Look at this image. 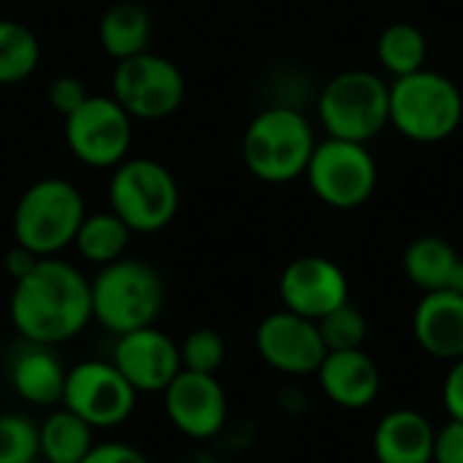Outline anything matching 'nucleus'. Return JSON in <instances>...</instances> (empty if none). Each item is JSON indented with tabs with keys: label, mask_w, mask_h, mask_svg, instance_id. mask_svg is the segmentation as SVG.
Instances as JSON below:
<instances>
[{
	"label": "nucleus",
	"mask_w": 463,
	"mask_h": 463,
	"mask_svg": "<svg viewBox=\"0 0 463 463\" xmlns=\"http://www.w3.org/2000/svg\"><path fill=\"white\" fill-rule=\"evenodd\" d=\"M8 315L24 342L57 347L92 320L90 282L73 263L41 258L27 277L14 282Z\"/></svg>",
	"instance_id": "f257e3e1"
},
{
	"label": "nucleus",
	"mask_w": 463,
	"mask_h": 463,
	"mask_svg": "<svg viewBox=\"0 0 463 463\" xmlns=\"http://www.w3.org/2000/svg\"><path fill=\"white\" fill-rule=\"evenodd\" d=\"M315 146L317 138L304 111L293 106H271L247 125L241 155L255 179L288 184L304 176Z\"/></svg>",
	"instance_id": "f03ea898"
},
{
	"label": "nucleus",
	"mask_w": 463,
	"mask_h": 463,
	"mask_svg": "<svg viewBox=\"0 0 463 463\" xmlns=\"http://www.w3.org/2000/svg\"><path fill=\"white\" fill-rule=\"evenodd\" d=\"M90 296L92 320L122 336L155 326L165 301V288L157 269L146 260L119 258L109 266H100L90 282Z\"/></svg>",
	"instance_id": "7ed1b4c3"
},
{
	"label": "nucleus",
	"mask_w": 463,
	"mask_h": 463,
	"mask_svg": "<svg viewBox=\"0 0 463 463\" xmlns=\"http://www.w3.org/2000/svg\"><path fill=\"white\" fill-rule=\"evenodd\" d=\"M463 122L461 87L431 68L399 76L391 84V125L415 144H439Z\"/></svg>",
	"instance_id": "20e7f679"
},
{
	"label": "nucleus",
	"mask_w": 463,
	"mask_h": 463,
	"mask_svg": "<svg viewBox=\"0 0 463 463\" xmlns=\"http://www.w3.org/2000/svg\"><path fill=\"white\" fill-rule=\"evenodd\" d=\"M84 214L87 206L73 182L60 176L38 179L19 195L14 206V241L38 258H57L73 244Z\"/></svg>",
	"instance_id": "39448f33"
},
{
	"label": "nucleus",
	"mask_w": 463,
	"mask_h": 463,
	"mask_svg": "<svg viewBox=\"0 0 463 463\" xmlns=\"http://www.w3.org/2000/svg\"><path fill=\"white\" fill-rule=\"evenodd\" d=\"M317 119L328 138L369 144L391 125V84L374 71H342L320 90Z\"/></svg>",
	"instance_id": "423d86ee"
},
{
	"label": "nucleus",
	"mask_w": 463,
	"mask_h": 463,
	"mask_svg": "<svg viewBox=\"0 0 463 463\" xmlns=\"http://www.w3.org/2000/svg\"><path fill=\"white\" fill-rule=\"evenodd\" d=\"M109 206L133 233H157L179 212V184L163 163L128 157L111 174Z\"/></svg>",
	"instance_id": "0eeeda50"
},
{
	"label": "nucleus",
	"mask_w": 463,
	"mask_h": 463,
	"mask_svg": "<svg viewBox=\"0 0 463 463\" xmlns=\"http://www.w3.org/2000/svg\"><path fill=\"white\" fill-rule=\"evenodd\" d=\"M312 193L331 209L350 212L364 206L380 182V168L366 144L326 138L317 141L304 171Z\"/></svg>",
	"instance_id": "6e6552de"
},
{
	"label": "nucleus",
	"mask_w": 463,
	"mask_h": 463,
	"mask_svg": "<svg viewBox=\"0 0 463 463\" xmlns=\"http://www.w3.org/2000/svg\"><path fill=\"white\" fill-rule=\"evenodd\" d=\"M111 98L133 119H165L184 100V76L174 60L146 49L117 62Z\"/></svg>",
	"instance_id": "1a4fd4ad"
},
{
	"label": "nucleus",
	"mask_w": 463,
	"mask_h": 463,
	"mask_svg": "<svg viewBox=\"0 0 463 463\" xmlns=\"http://www.w3.org/2000/svg\"><path fill=\"white\" fill-rule=\"evenodd\" d=\"M65 119V144L90 168H117L133 144V117L111 95H90Z\"/></svg>",
	"instance_id": "9d476101"
},
{
	"label": "nucleus",
	"mask_w": 463,
	"mask_h": 463,
	"mask_svg": "<svg viewBox=\"0 0 463 463\" xmlns=\"http://www.w3.org/2000/svg\"><path fill=\"white\" fill-rule=\"evenodd\" d=\"M136 391L111 361H84L65 374L62 407L90 429H117L136 410Z\"/></svg>",
	"instance_id": "9b49d317"
},
{
	"label": "nucleus",
	"mask_w": 463,
	"mask_h": 463,
	"mask_svg": "<svg viewBox=\"0 0 463 463\" xmlns=\"http://www.w3.org/2000/svg\"><path fill=\"white\" fill-rule=\"evenodd\" d=\"M255 347L266 366L290 377L315 374L328 355L317 323L290 309L271 312L260 320Z\"/></svg>",
	"instance_id": "f8f14e48"
},
{
	"label": "nucleus",
	"mask_w": 463,
	"mask_h": 463,
	"mask_svg": "<svg viewBox=\"0 0 463 463\" xmlns=\"http://www.w3.org/2000/svg\"><path fill=\"white\" fill-rule=\"evenodd\" d=\"M282 309L320 320L350 301V282L339 263L323 255H301L279 274Z\"/></svg>",
	"instance_id": "ddd939ff"
},
{
	"label": "nucleus",
	"mask_w": 463,
	"mask_h": 463,
	"mask_svg": "<svg viewBox=\"0 0 463 463\" xmlns=\"http://www.w3.org/2000/svg\"><path fill=\"white\" fill-rule=\"evenodd\" d=\"M163 410L176 431L190 439H212L225 429L228 396L214 374L182 369L163 391Z\"/></svg>",
	"instance_id": "4468645a"
},
{
	"label": "nucleus",
	"mask_w": 463,
	"mask_h": 463,
	"mask_svg": "<svg viewBox=\"0 0 463 463\" xmlns=\"http://www.w3.org/2000/svg\"><path fill=\"white\" fill-rule=\"evenodd\" d=\"M111 364L136 393H163L182 372L179 345L155 326L117 336Z\"/></svg>",
	"instance_id": "2eb2a0df"
},
{
	"label": "nucleus",
	"mask_w": 463,
	"mask_h": 463,
	"mask_svg": "<svg viewBox=\"0 0 463 463\" xmlns=\"http://www.w3.org/2000/svg\"><path fill=\"white\" fill-rule=\"evenodd\" d=\"M326 399L342 410H366L383 391L377 361L364 350H334L315 372Z\"/></svg>",
	"instance_id": "dca6fc26"
},
{
	"label": "nucleus",
	"mask_w": 463,
	"mask_h": 463,
	"mask_svg": "<svg viewBox=\"0 0 463 463\" xmlns=\"http://www.w3.org/2000/svg\"><path fill=\"white\" fill-rule=\"evenodd\" d=\"M412 336L431 358L448 364L463 358V296L453 290L423 293L412 312Z\"/></svg>",
	"instance_id": "f3484780"
},
{
	"label": "nucleus",
	"mask_w": 463,
	"mask_h": 463,
	"mask_svg": "<svg viewBox=\"0 0 463 463\" xmlns=\"http://www.w3.org/2000/svg\"><path fill=\"white\" fill-rule=\"evenodd\" d=\"M434 431L423 412L407 407L391 410L372 434L374 458L377 463H431Z\"/></svg>",
	"instance_id": "a211bd4d"
},
{
	"label": "nucleus",
	"mask_w": 463,
	"mask_h": 463,
	"mask_svg": "<svg viewBox=\"0 0 463 463\" xmlns=\"http://www.w3.org/2000/svg\"><path fill=\"white\" fill-rule=\"evenodd\" d=\"M65 369L52 347L27 342L11 364V388L19 399L35 407H54L62 402Z\"/></svg>",
	"instance_id": "6ab92c4d"
},
{
	"label": "nucleus",
	"mask_w": 463,
	"mask_h": 463,
	"mask_svg": "<svg viewBox=\"0 0 463 463\" xmlns=\"http://www.w3.org/2000/svg\"><path fill=\"white\" fill-rule=\"evenodd\" d=\"M98 41L109 57L128 60L149 49L152 41V16L136 0H119L109 5L98 22Z\"/></svg>",
	"instance_id": "aec40b11"
},
{
	"label": "nucleus",
	"mask_w": 463,
	"mask_h": 463,
	"mask_svg": "<svg viewBox=\"0 0 463 463\" xmlns=\"http://www.w3.org/2000/svg\"><path fill=\"white\" fill-rule=\"evenodd\" d=\"M458 252L450 241H445L442 236H418L415 241L407 244L402 266L407 279L423 290V293H434V290H445L448 279L453 274V266L458 263Z\"/></svg>",
	"instance_id": "412c9836"
},
{
	"label": "nucleus",
	"mask_w": 463,
	"mask_h": 463,
	"mask_svg": "<svg viewBox=\"0 0 463 463\" xmlns=\"http://www.w3.org/2000/svg\"><path fill=\"white\" fill-rule=\"evenodd\" d=\"M92 431L79 415L62 407L38 426V456L46 463H79L95 445Z\"/></svg>",
	"instance_id": "4be33fe9"
},
{
	"label": "nucleus",
	"mask_w": 463,
	"mask_h": 463,
	"mask_svg": "<svg viewBox=\"0 0 463 463\" xmlns=\"http://www.w3.org/2000/svg\"><path fill=\"white\" fill-rule=\"evenodd\" d=\"M133 231L109 209V212H92L84 214L73 247L76 252L95 266H109L119 258H125V250L130 244Z\"/></svg>",
	"instance_id": "5701e85b"
},
{
	"label": "nucleus",
	"mask_w": 463,
	"mask_h": 463,
	"mask_svg": "<svg viewBox=\"0 0 463 463\" xmlns=\"http://www.w3.org/2000/svg\"><path fill=\"white\" fill-rule=\"evenodd\" d=\"M426 57H429L426 33L412 22H391L377 38V60L396 79L426 68Z\"/></svg>",
	"instance_id": "b1692460"
},
{
	"label": "nucleus",
	"mask_w": 463,
	"mask_h": 463,
	"mask_svg": "<svg viewBox=\"0 0 463 463\" xmlns=\"http://www.w3.org/2000/svg\"><path fill=\"white\" fill-rule=\"evenodd\" d=\"M41 62V43L16 19H0V84H19Z\"/></svg>",
	"instance_id": "393cba45"
},
{
	"label": "nucleus",
	"mask_w": 463,
	"mask_h": 463,
	"mask_svg": "<svg viewBox=\"0 0 463 463\" xmlns=\"http://www.w3.org/2000/svg\"><path fill=\"white\" fill-rule=\"evenodd\" d=\"M323 345L328 353L334 350H358L364 347L366 336H369V323L364 317V312L358 307H353L350 301L342 304L339 309L328 312L326 317L317 320Z\"/></svg>",
	"instance_id": "a878e982"
},
{
	"label": "nucleus",
	"mask_w": 463,
	"mask_h": 463,
	"mask_svg": "<svg viewBox=\"0 0 463 463\" xmlns=\"http://www.w3.org/2000/svg\"><path fill=\"white\" fill-rule=\"evenodd\" d=\"M38 458V426L16 412L0 415V463H30Z\"/></svg>",
	"instance_id": "bb28decb"
},
{
	"label": "nucleus",
	"mask_w": 463,
	"mask_h": 463,
	"mask_svg": "<svg viewBox=\"0 0 463 463\" xmlns=\"http://www.w3.org/2000/svg\"><path fill=\"white\" fill-rule=\"evenodd\" d=\"M182 369L198 372V374H217L225 364V342L212 328H195L184 336L179 345Z\"/></svg>",
	"instance_id": "cd10ccee"
},
{
	"label": "nucleus",
	"mask_w": 463,
	"mask_h": 463,
	"mask_svg": "<svg viewBox=\"0 0 463 463\" xmlns=\"http://www.w3.org/2000/svg\"><path fill=\"white\" fill-rule=\"evenodd\" d=\"M87 98H90V92H87L84 81L76 79V76H68L65 73V76H57L49 84V103H52V109L60 117H68L71 111H76Z\"/></svg>",
	"instance_id": "c85d7f7f"
},
{
	"label": "nucleus",
	"mask_w": 463,
	"mask_h": 463,
	"mask_svg": "<svg viewBox=\"0 0 463 463\" xmlns=\"http://www.w3.org/2000/svg\"><path fill=\"white\" fill-rule=\"evenodd\" d=\"M431 463H463V420H448L434 431V458Z\"/></svg>",
	"instance_id": "c756f323"
},
{
	"label": "nucleus",
	"mask_w": 463,
	"mask_h": 463,
	"mask_svg": "<svg viewBox=\"0 0 463 463\" xmlns=\"http://www.w3.org/2000/svg\"><path fill=\"white\" fill-rule=\"evenodd\" d=\"M79 463H149L141 450H136L133 445L125 442H103V445H92V450Z\"/></svg>",
	"instance_id": "7c9ffc66"
},
{
	"label": "nucleus",
	"mask_w": 463,
	"mask_h": 463,
	"mask_svg": "<svg viewBox=\"0 0 463 463\" xmlns=\"http://www.w3.org/2000/svg\"><path fill=\"white\" fill-rule=\"evenodd\" d=\"M442 404L453 420H463V358L450 364V372L442 385Z\"/></svg>",
	"instance_id": "2f4dec72"
},
{
	"label": "nucleus",
	"mask_w": 463,
	"mask_h": 463,
	"mask_svg": "<svg viewBox=\"0 0 463 463\" xmlns=\"http://www.w3.org/2000/svg\"><path fill=\"white\" fill-rule=\"evenodd\" d=\"M38 255L35 252H30L27 247H22V244H14L8 252H5V258H3V269H5V274L16 282V279H22V277H27L35 266H38Z\"/></svg>",
	"instance_id": "473e14b6"
},
{
	"label": "nucleus",
	"mask_w": 463,
	"mask_h": 463,
	"mask_svg": "<svg viewBox=\"0 0 463 463\" xmlns=\"http://www.w3.org/2000/svg\"><path fill=\"white\" fill-rule=\"evenodd\" d=\"M445 290H453V293L463 296V258H458V263L453 266V274H450V279H448V288H445Z\"/></svg>",
	"instance_id": "72a5a7b5"
},
{
	"label": "nucleus",
	"mask_w": 463,
	"mask_h": 463,
	"mask_svg": "<svg viewBox=\"0 0 463 463\" xmlns=\"http://www.w3.org/2000/svg\"><path fill=\"white\" fill-rule=\"evenodd\" d=\"M30 463H46V461H43V458L38 456V458H33V461H30Z\"/></svg>",
	"instance_id": "f704fd0d"
}]
</instances>
